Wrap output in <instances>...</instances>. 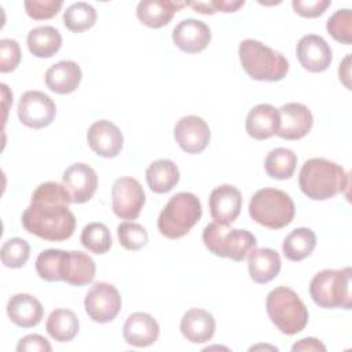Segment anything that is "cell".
<instances>
[{
	"instance_id": "obj_9",
	"label": "cell",
	"mask_w": 352,
	"mask_h": 352,
	"mask_svg": "<svg viewBox=\"0 0 352 352\" xmlns=\"http://www.w3.org/2000/svg\"><path fill=\"white\" fill-rule=\"evenodd\" d=\"M146 202L142 184L129 176L118 177L111 188V209L114 214L124 220L139 217Z\"/></svg>"
},
{
	"instance_id": "obj_5",
	"label": "cell",
	"mask_w": 352,
	"mask_h": 352,
	"mask_svg": "<svg viewBox=\"0 0 352 352\" xmlns=\"http://www.w3.org/2000/svg\"><path fill=\"white\" fill-rule=\"evenodd\" d=\"M202 205L192 192H177L169 198L158 216V231L168 239H179L199 221Z\"/></svg>"
},
{
	"instance_id": "obj_36",
	"label": "cell",
	"mask_w": 352,
	"mask_h": 352,
	"mask_svg": "<svg viewBox=\"0 0 352 352\" xmlns=\"http://www.w3.org/2000/svg\"><path fill=\"white\" fill-rule=\"evenodd\" d=\"M117 236L120 245L126 250H139L148 242L146 228L133 221H124L117 227Z\"/></svg>"
},
{
	"instance_id": "obj_20",
	"label": "cell",
	"mask_w": 352,
	"mask_h": 352,
	"mask_svg": "<svg viewBox=\"0 0 352 352\" xmlns=\"http://www.w3.org/2000/svg\"><path fill=\"white\" fill-rule=\"evenodd\" d=\"M122 336L125 342L132 346H148L157 341L160 336V326L150 314L135 312L126 318Z\"/></svg>"
},
{
	"instance_id": "obj_27",
	"label": "cell",
	"mask_w": 352,
	"mask_h": 352,
	"mask_svg": "<svg viewBox=\"0 0 352 352\" xmlns=\"http://www.w3.org/2000/svg\"><path fill=\"white\" fill-rule=\"evenodd\" d=\"M180 179L177 165L166 158L151 162L146 170V180L153 192L165 194L170 191Z\"/></svg>"
},
{
	"instance_id": "obj_31",
	"label": "cell",
	"mask_w": 352,
	"mask_h": 352,
	"mask_svg": "<svg viewBox=\"0 0 352 352\" xmlns=\"http://www.w3.org/2000/svg\"><path fill=\"white\" fill-rule=\"evenodd\" d=\"M297 155L286 147H276L271 150L264 161V169L272 179H290L296 170Z\"/></svg>"
},
{
	"instance_id": "obj_10",
	"label": "cell",
	"mask_w": 352,
	"mask_h": 352,
	"mask_svg": "<svg viewBox=\"0 0 352 352\" xmlns=\"http://www.w3.org/2000/svg\"><path fill=\"white\" fill-rule=\"evenodd\" d=\"M84 308L94 322L109 323L116 319L121 309V296L113 285L96 282L84 298Z\"/></svg>"
},
{
	"instance_id": "obj_34",
	"label": "cell",
	"mask_w": 352,
	"mask_h": 352,
	"mask_svg": "<svg viewBox=\"0 0 352 352\" xmlns=\"http://www.w3.org/2000/svg\"><path fill=\"white\" fill-rule=\"evenodd\" d=\"M30 256V245L22 238L7 239L0 250L1 263L7 268H21L26 264Z\"/></svg>"
},
{
	"instance_id": "obj_16",
	"label": "cell",
	"mask_w": 352,
	"mask_h": 352,
	"mask_svg": "<svg viewBox=\"0 0 352 352\" xmlns=\"http://www.w3.org/2000/svg\"><path fill=\"white\" fill-rule=\"evenodd\" d=\"M300 65L312 73L324 72L333 59V51L326 40L318 34L302 36L296 47Z\"/></svg>"
},
{
	"instance_id": "obj_13",
	"label": "cell",
	"mask_w": 352,
	"mask_h": 352,
	"mask_svg": "<svg viewBox=\"0 0 352 352\" xmlns=\"http://www.w3.org/2000/svg\"><path fill=\"white\" fill-rule=\"evenodd\" d=\"M179 147L188 154L202 153L210 140V129L205 120L198 116L182 117L173 129Z\"/></svg>"
},
{
	"instance_id": "obj_19",
	"label": "cell",
	"mask_w": 352,
	"mask_h": 352,
	"mask_svg": "<svg viewBox=\"0 0 352 352\" xmlns=\"http://www.w3.org/2000/svg\"><path fill=\"white\" fill-rule=\"evenodd\" d=\"M95 272V261L87 253L80 250L63 252L59 268L60 280L72 286H84L94 280Z\"/></svg>"
},
{
	"instance_id": "obj_11",
	"label": "cell",
	"mask_w": 352,
	"mask_h": 352,
	"mask_svg": "<svg viewBox=\"0 0 352 352\" xmlns=\"http://www.w3.org/2000/svg\"><path fill=\"white\" fill-rule=\"evenodd\" d=\"M19 121L33 129L48 126L56 114L54 100L41 91H26L22 94L18 103Z\"/></svg>"
},
{
	"instance_id": "obj_8",
	"label": "cell",
	"mask_w": 352,
	"mask_h": 352,
	"mask_svg": "<svg viewBox=\"0 0 352 352\" xmlns=\"http://www.w3.org/2000/svg\"><path fill=\"white\" fill-rule=\"evenodd\" d=\"M349 267L342 270H323L312 278L309 294L314 302L322 308H352Z\"/></svg>"
},
{
	"instance_id": "obj_17",
	"label": "cell",
	"mask_w": 352,
	"mask_h": 352,
	"mask_svg": "<svg viewBox=\"0 0 352 352\" xmlns=\"http://www.w3.org/2000/svg\"><path fill=\"white\" fill-rule=\"evenodd\" d=\"M241 208L242 194L231 184L219 186L209 195L210 216L219 224H232L238 219Z\"/></svg>"
},
{
	"instance_id": "obj_26",
	"label": "cell",
	"mask_w": 352,
	"mask_h": 352,
	"mask_svg": "<svg viewBox=\"0 0 352 352\" xmlns=\"http://www.w3.org/2000/svg\"><path fill=\"white\" fill-rule=\"evenodd\" d=\"M81 69L73 60H59L45 72V84L50 91L66 95L76 91L81 82Z\"/></svg>"
},
{
	"instance_id": "obj_23",
	"label": "cell",
	"mask_w": 352,
	"mask_h": 352,
	"mask_svg": "<svg viewBox=\"0 0 352 352\" xmlns=\"http://www.w3.org/2000/svg\"><path fill=\"white\" fill-rule=\"evenodd\" d=\"M184 1H172V0H143L136 7L138 19L153 29L162 28L168 25L176 11L186 7Z\"/></svg>"
},
{
	"instance_id": "obj_33",
	"label": "cell",
	"mask_w": 352,
	"mask_h": 352,
	"mask_svg": "<svg viewBox=\"0 0 352 352\" xmlns=\"http://www.w3.org/2000/svg\"><path fill=\"white\" fill-rule=\"evenodd\" d=\"M81 245L95 254H104L111 248V235L106 224L88 223L81 231Z\"/></svg>"
},
{
	"instance_id": "obj_12",
	"label": "cell",
	"mask_w": 352,
	"mask_h": 352,
	"mask_svg": "<svg viewBox=\"0 0 352 352\" xmlns=\"http://www.w3.org/2000/svg\"><path fill=\"white\" fill-rule=\"evenodd\" d=\"M62 186L66 188L73 204H84L94 197L98 188V176L89 165L76 162L63 172Z\"/></svg>"
},
{
	"instance_id": "obj_30",
	"label": "cell",
	"mask_w": 352,
	"mask_h": 352,
	"mask_svg": "<svg viewBox=\"0 0 352 352\" xmlns=\"http://www.w3.org/2000/svg\"><path fill=\"white\" fill-rule=\"evenodd\" d=\"M316 246V235L311 228L300 227L293 230L283 241V256L290 261H301L308 257Z\"/></svg>"
},
{
	"instance_id": "obj_38",
	"label": "cell",
	"mask_w": 352,
	"mask_h": 352,
	"mask_svg": "<svg viewBox=\"0 0 352 352\" xmlns=\"http://www.w3.org/2000/svg\"><path fill=\"white\" fill-rule=\"evenodd\" d=\"M62 0H26L25 10L26 14L34 21L50 19L55 16L62 8Z\"/></svg>"
},
{
	"instance_id": "obj_29",
	"label": "cell",
	"mask_w": 352,
	"mask_h": 352,
	"mask_svg": "<svg viewBox=\"0 0 352 352\" xmlns=\"http://www.w3.org/2000/svg\"><path fill=\"white\" fill-rule=\"evenodd\" d=\"M80 329L77 315L66 308H58L52 311L47 319L45 330L51 338L58 342L72 341Z\"/></svg>"
},
{
	"instance_id": "obj_39",
	"label": "cell",
	"mask_w": 352,
	"mask_h": 352,
	"mask_svg": "<svg viewBox=\"0 0 352 352\" xmlns=\"http://www.w3.org/2000/svg\"><path fill=\"white\" fill-rule=\"evenodd\" d=\"M22 58L19 44L12 38L0 40V72L8 73L16 69Z\"/></svg>"
},
{
	"instance_id": "obj_22",
	"label": "cell",
	"mask_w": 352,
	"mask_h": 352,
	"mask_svg": "<svg viewBox=\"0 0 352 352\" xmlns=\"http://www.w3.org/2000/svg\"><path fill=\"white\" fill-rule=\"evenodd\" d=\"M214 330L216 322L213 315L201 308L188 309L180 320L182 334L192 344L208 342L214 336Z\"/></svg>"
},
{
	"instance_id": "obj_32",
	"label": "cell",
	"mask_w": 352,
	"mask_h": 352,
	"mask_svg": "<svg viewBox=\"0 0 352 352\" xmlns=\"http://www.w3.org/2000/svg\"><path fill=\"white\" fill-rule=\"evenodd\" d=\"M96 18L98 15L95 8L85 1L73 3L63 12L65 26L74 33H81L91 29L95 25Z\"/></svg>"
},
{
	"instance_id": "obj_14",
	"label": "cell",
	"mask_w": 352,
	"mask_h": 352,
	"mask_svg": "<svg viewBox=\"0 0 352 352\" xmlns=\"http://www.w3.org/2000/svg\"><path fill=\"white\" fill-rule=\"evenodd\" d=\"M279 111V128L276 135L286 140H298L308 135L312 128L314 117L311 110L302 103H286Z\"/></svg>"
},
{
	"instance_id": "obj_3",
	"label": "cell",
	"mask_w": 352,
	"mask_h": 352,
	"mask_svg": "<svg viewBox=\"0 0 352 352\" xmlns=\"http://www.w3.org/2000/svg\"><path fill=\"white\" fill-rule=\"evenodd\" d=\"M239 60L245 73L257 81H279L289 72L287 59L258 40L246 38L239 43Z\"/></svg>"
},
{
	"instance_id": "obj_24",
	"label": "cell",
	"mask_w": 352,
	"mask_h": 352,
	"mask_svg": "<svg viewBox=\"0 0 352 352\" xmlns=\"http://www.w3.org/2000/svg\"><path fill=\"white\" fill-rule=\"evenodd\" d=\"M246 132L256 140H265L276 135L279 128V111L271 104L260 103L254 106L245 122Z\"/></svg>"
},
{
	"instance_id": "obj_28",
	"label": "cell",
	"mask_w": 352,
	"mask_h": 352,
	"mask_svg": "<svg viewBox=\"0 0 352 352\" xmlns=\"http://www.w3.org/2000/svg\"><path fill=\"white\" fill-rule=\"evenodd\" d=\"M29 51L37 58H51L62 45V36L54 26H38L29 32L28 38Z\"/></svg>"
},
{
	"instance_id": "obj_44",
	"label": "cell",
	"mask_w": 352,
	"mask_h": 352,
	"mask_svg": "<svg viewBox=\"0 0 352 352\" xmlns=\"http://www.w3.org/2000/svg\"><path fill=\"white\" fill-rule=\"evenodd\" d=\"M349 60H351V54L346 55V58L344 59L342 65H340V69H338L340 80H342V82L345 84L346 88H349V82H348V78H349Z\"/></svg>"
},
{
	"instance_id": "obj_2",
	"label": "cell",
	"mask_w": 352,
	"mask_h": 352,
	"mask_svg": "<svg viewBox=\"0 0 352 352\" xmlns=\"http://www.w3.org/2000/svg\"><path fill=\"white\" fill-rule=\"evenodd\" d=\"M300 190L311 199H330L349 186L345 169L326 158H311L304 162L298 175Z\"/></svg>"
},
{
	"instance_id": "obj_21",
	"label": "cell",
	"mask_w": 352,
	"mask_h": 352,
	"mask_svg": "<svg viewBox=\"0 0 352 352\" xmlns=\"http://www.w3.org/2000/svg\"><path fill=\"white\" fill-rule=\"evenodd\" d=\"M7 315L14 324L30 329L41 322L44 308L36 297L28 293H18L8 300Z\"/></svg>"
},
{
	"instance_id": "obj_37",
	"label": "cell",
	"mask_w": 352,
	"mask_h": 352,
	"mask_svg": "<svg viewBox=\"0 0 352 352\" xmlns=\"http://www.w3.org/2000/svg\"><path fill=\"white\" fill-rule=\"evenodd\" d=\"M63 250L60 249H47L43 250L36 258V271L38 276L47 282L60 280V261Z\"/></svg>"
},
{
	"instance_id": "obj_4",
	"label": "cell",
	"mask_w": 352,
	"mask_h": 352,
	"mask_svg": "<svg viewBox=\"0 0 352 352\" xmlns=\"http://www.w3.org/2000/svg\"><path fill=\"white\" fill-rule=\"evenodd\" d=\"M267 314L278 330L293 336L305 329L309 314L298 294L286 286L272 289L265 300Z\"/></svg>"
},
{
	"instance_id": "obj_7",
	"label": "cell",
	"mask_w": 352,
	"mask_h": 352,
	"mask_svg": "<svg viewBox=\"0 0 352 352\" xmlns=\"http://www.w3.org/2000/svg\"><path fill=\"white\" fill-rule=\"evenodd\" d=\"M202 241L206 249L217 257H228L242 261L256 248V236L248 230L230 228V226L209 223L202 231Z\"/></svg>"
},
{
	"instance_id": "obj_25",
	"label": "cell",
	"mask_w": 352,
	"mask_h": 352,
	"mask_svg": "<svg viewBox=\"0 0 352 352\" xmlns=\"http://www.w3.org/2000/svg\"><path fill=\"white\" fill-rule=\"evenodd\" d=\"M279 253L270 248L252 249L248 254V270L253 282L264 285L271 282L280 271Z\"/></svg>"
},
{
	"instance_id": "obj_35",
	"label": "cell",
	"mask_w": 352,
	"mask_h": 352,
	"mask_svg": "<svg viewBox=\"0 0 352 352\" xmlns=\"http://www.w3.org/2000/svg\"><path fill=\"white\" fill-rule=\"evenodd\" d=\"M326 29L336 41L349 45L352 43V11L349 8L337 10L327 19Z\"/></svg>"
},
{
	"instance_id": "obj_40",
	"label": "cell",
	"mask_w": 352,
	"mask_h": 352,
	"mask_svg": "<svg viewBox=\"0 0 352 352\" xmlns=\"http://www.w3.org/2000/svg\"><path fill=\"white\" fill-rule=\"evenodd\" d=\"M245 4L243 0L239 1H226V0H213V1H192L187 6L192 7L195 12L199 14H214V12H235L239 7Z\"/></svg>"
},
{
	"instance_id": "obj_43",
	"label": "cell",
	"mask_w": 352,
	"mask_h": 352,
	"mask_svg": "<svg viewBox=\"0 0 352 352\" xmlns=\"http://www.w3.org/2000/svg\"><path fill=\"white\" fill-rule=\"evenodd\" d=\"M292 351L293 352H297V351H322V352H324L326 346L319 340L307 337V338H302L298 342H296L292 346Z\"/></svg>"
},
{
	"instance_id": "obj_6",
	"label": "cell",
	"mask_w": 352,
	"mask_h": 352,
	"mask_svg": "<svg viewBox=\"0 0 352 352\" xmlns=\"http://www.w3.org/2000/svg\"><path fill=\"white\" fill-rule=\"evenodd\" d=\"M294 202L289 194L278 188H261L256 191L249 204V214L253 221L271 230H279L292 223Z\"/></svg>"
},
{
	"instance_id": "obj_15",
	"label": "cell",
	"mask_w": 352,
	"mask_h": 352,
	"mask_svg": "<svg viewBox=\"0 0 352 352\" xmlns=\"http://www.w3.org/2000/svg\"><path fill=\"white\" fill-rule=\"evenodd\" d=\"M87 142L91 150L99 157L114 158L122 150L124 136L116 124L107 120H99L88 128Z\"/></svg>"
},
{
	"instance_id": "obj_18",
	"label": "cell",
	"mask_w": 352,
	"mask_h": 352,
	"mask_svg": "<svg viewBox=\"0 0 352 352\" xmlns=\"http://www.w3.org/2000/svg\"><path fill=\"white\" fill-rule=\"evenodd\" d=\"M210 38L212 34L209 26L194 18L180 21L172 32V40L176 47L187 54L204 51L210 43Z\"/></svg>"
},
{
	"instance_id": "obj_41",
	"label": "cell",
	"mask_w": 352,
	"mask_h": 352,
	"mask_svg": "<svg viewBox=\"0 0 352 352\" xmlns=\"http://www.w3.org/2000/svg\"><path fill=\"white\" fill-rule=\"evenodd\" d=\"M331 4L330 0H293V10L304 18H316L322 15Z\"/></svg>"
},
{
	"instance_id": "obj_1",
	"label": "cell",
	"mask_w": 352,
	"mask_h": 352,
	"mask_svg": "<svg viewBox=\"0 0 352 352\" xmlns=\"http://www.w3.org/2000/svg\"><path fill=\"white\" fill-rule=\"evenodd\" d=\"M72 204L66 188L55 182L37 186L30 205L22 213L23 228L45 241L69 239L76 230V217L69 209Z\"/></svg>"
},
{
	"instance_id": "obj_42",
	"label": "cell",
	"mask_w": 352,
	"mask_h": 352,
	"mask_svg": "<svg viewBox=\"0 0 352 352\" xmlns=\"http://www.w3.org/2000/svg\"><path fill=\"white\" fill-rule=\"evenodd\" d=\"M18 352H51L52 346L47 338L40 334H28L19 340L16 345Z\"/></svg>"
}]
</instances>
